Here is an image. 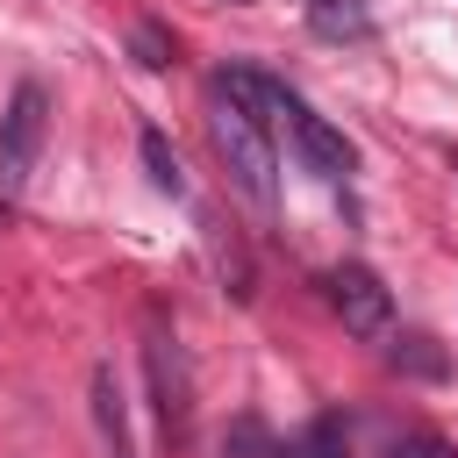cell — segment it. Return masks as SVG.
Here are the masks:
<instances>
[{
  "mask_svg": "<svg viewBox=\"0 0 458 458\" xmlns=\"http://www.w3.org/2000/svg\"><path fill=\"white\" fill-rule=\"evenodd\" d=\"M208 136H215V157L229 165V179H236L258 208H272V193H279V186H272V172H279V157H272V129H265L222 79H215V93H208Z\"/></svg>",
  "mask_w": 458,
  "mask_h": 458,
  "instance_id": "6da1fadb",
  "label": "cell"
},
{
  "mask_svg": "<svg viewBox=\"0 0 458 458\" xmlns=\"http://www.w3.org/2000/svg\"><path fill=\"white\" fill-rule=\"evenodd\" d=\"M43 122H50V100H43L36 79H21L7 93V114H0V186L7 193H21V179H29L36 150H43Z\"/></svg>",
  "mask_w": 458,
  "mask_h": 458,
  "instance_id": "7a4b0ae2",
  "label": "cell"
},
{
  "mask_svg": "<svg viewBox=\"0 0 458 458\" xmlns=\"http://www.w3.org/2000/svg\"><path fill=\"white\" fill-rule=\"evenodd\" d=\"M322 286H329V308L344 315L351 336H386V322H394V293L379 286L372 265H329Z\"/></svg>",
  "mask_w": 458,
  "mask_h": 458,
  "instance_id": "3957f363",
  "label": "cell"
},
{
  "mask_svg": "<svg viewBox=\"0 0 458 458\" xmlns=\"http://www.w3.org/2000/svg\"><path fill=\"white\" fill-rule=\"evenodd\" d=\"M150 386H157V422L165 437H186V415H193V386H186V365H179V336L150 329Z\"/></svg>",
  "mask_w": 458,
  "mask_h": 458,
  "instance_id": "277c9868",
  "label": "cell"
},
{
  "mask_svg": "<svg viewBox=\"0 0 458 458\" xmlns=\"http://www.w3.org/2000/svg\"><path fill=\"white\" fill-rule=\"evenodd\" d=\"M308 29L329 36V43H372L379 21H372L365 0H315V7H308Z\"/></svg>",
  "mask_w": 458,
  "mask_h": 458,
  "instance_id": "5b68a950",
  "label": "cell"
},
{
  "mask_svg": "<svg viewBox=\"0 0 458 458\" xmlns=\"http://www.w3.org/2000/svg\"><path fill=\"white\" fill-rule=\"evenodd\" d=\"M136 150H143V172H150V186H157L165 200H179V193H186V172H179V157H172L165 129H143V136H136Z\"/></svg>",
  "mask_w": 458,
  "mask_h": 458,
  "instance_id": "8992f818",
  "label": "cell"
},
{
  "mask_svg": "<svg viewBox=\"0 0 458 458\" xmlns=\"http://www.w3.org/2000/svg\"><path fill=\"white\" fill-rule=\"evenodd\" d=\"M286 458H351V444H344V422L336 415H315L293 444H286Z\"/></svg>",
  "mask_w": 458,
  "mask_h": 458,
  "instance_id": "52a82bcc",
  "label": "cell"
},
{
  "mask_svg": "<svg viewBox=\"0 0 458 458\" xmlns=\"http://www.w3.org/2000/svg\"><path fill=\"white\" fill-rule=\"evenodd\" d=\"M129 50H136V64H143V72H165V64L179 57V43H172L157 21H136V29H129Z\"/></svg>",
  "mask_w": 458,
  "mask_h": 458,
  "instance_id": "ba28073f",
  "label": "cell"
},
{
  "mask_svg": "<svg viewBox=\"0 0 458 458\" xmlns=\"http://www.w3.org/2000/svg\"><path fill=\"white\" fill-rule=\"evenodd\" d=\"M386 458H458V451H451L437 429H401V437L386 444Z\"/></svg>",
  "mask_w": 458,
  "mask_h": 458,
  "instance_id": "9c48e42d",
  "label": "cell"
},
{
  "mask_svg": "<svg viewBox=\"0 0 458 458\" xmlns=\"http://www.w3.org/2000/svg\"><path fill=\"white\" fill-rule=\"evenodd\" d=\"M386 358H394V365H415V372H444V358L429 351V336H394Z\"/></svg>",
  "mask_w": 458,
  "mask_h": 458,
  "instance_id": "30bf717a",
  "label": "cell"
},
{
  "mask_svg": "<svg viewBox=\"0 0 458 458\" xmlns=\"http://www.w3.org/2000/svg\"><path fill=\"white\" fill-rule=\"evenodd\" d=\"M229 451H236V458H286V451H272V444H265V429H258V422H236V429H229Z\"/></svg>",
  "mask_w": 458,
  "mask_h": 458,
  "instance_id": "8fae6325",
  "label": "cell"
},
{
  "mask_svg": "<svg viewBox=\"0 0 458 458\" xmlns=\"http://www.w3.org/2000/svg\"><path fill=\"white\" fill-rule=\"evenodd\" d=\"M114 458H136V451H129V444H114Z\"/></svg>",
  "mask_w": 458,
  "mask_h": 458,
  "instance_id": "7c38bea8",
  "label": "cell"
}]
</instances>
